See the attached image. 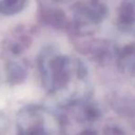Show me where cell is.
<instances>
[{"instance_id":"2","label":"cell","mask_w":135,"mask_h":135,"mask_svg":"<svg viewBox=\"0 0 135 135\" xmlns=\"http://www.w3.org/2000/svg\"><path fill=\"white\" fill-rule=\"evenodd\" d=\"M69 59L55 54L49 48L43 49L38 57V66L41 81L46 90L55 93L65 88L71 78Z\"/></svg>"},{"instance_id":"3","label":"cell","mask_w":135,"mask_h":135,"mask_svg":"<svg viewBox=\"0 0 135 135\" xmlns=\"http://www.w3.org/2000/svg\"><path fill=\"white\" fill-rule=\"evenodd\" d=\"M34 28L28 25L20 24L7 31L2 41L4 52L13 56H18L27 51L32 44Z\"/></svg>"},{"instance_id":"1","label":"cell","mask_w":135,"mask_h":135,"mask_svg":"<svg viewBox=\"0 0 135 135\" xmlns=\"http://www.w3.org/2000/svg\"><path fill=\"white\" fill-rule=\"evenodd\" d=\"M18 135H61L62 125L56 115L39 105L20 110L17 119Z\"/></svg>"},{"instance_id":"5","label":"cell","mask_w":135,"mask_h":135,"mask_svg":"<svg viewBox=\"0 0 135 135\" xmlns=\"http://www.w3.org/2000/svg\"><path fill=\"white\" fill-rule=\"evenodd\" d=\"M27 0H0V14L12 16L22 11Z\"/></svg>"},{"instance_id":"6","label":"cell","mask_w":135,"mask_h":135,"mask_svg":"<svg viewBox=\"0 0 135 135\" xmlns=\"http://www.w3.org/2000/svg\"><path fill=\"white\" fill-rule=\"evenodd\" d=\"M10 128V122L8 118L0 109V135H7Z\"/></svg>"},{"instance_id":"4","label":"cell","mask_w":135,"mask_h":135,"mask_svg":"<svg viewBox=\"0 0 135 135\" xmlns=\"http://www.w3.org/2000/svg\"><path fill=\"white\" fill-rule=\"evenodd\" d=\"M6 75L7 81L10 85H20L27 79L28 70L21 62L17 61H9L6 64Z\"/></svg>"}]
</instances>
